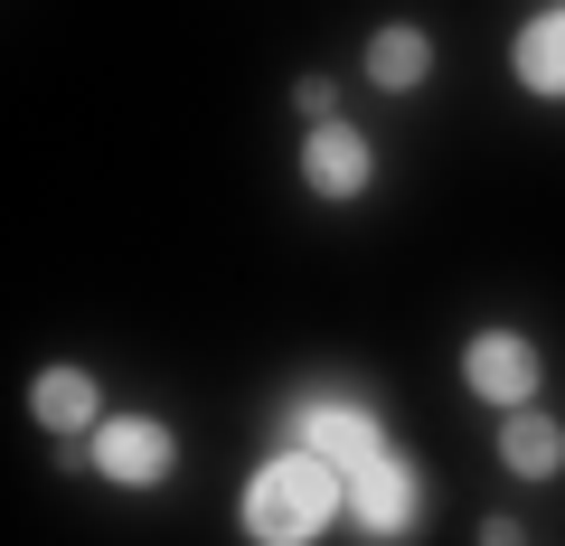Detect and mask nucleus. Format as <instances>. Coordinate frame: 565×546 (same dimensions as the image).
<instances>
[{"mask_svg":"<svg viewBox=\"0 0 565 546\" xmlns=\"http://www.w3.org/2000/svg\"><path fill=\"white\" fill-rule=\"evenodd\" d=\"M292 443L302 452H321V462H340V471H359V462H377L386 452V425H377V405H359V396H292Z\"/></svg>","mask_w":565,"mask_h":546,"instance_id":"obj_3","label":"nucleus"},{"mask_svg":"<svg viewBox=\"0 0 565 546\" xmlns=\"http://www.w3.org/2000/svg\"><path fill=\"white\" fill-rule=\"evenodd\" d=\"M434 76V39H424V29H377V39H367V85H386V95H405V85H424Z\"/></svg>","mask_w":565,"mask_h":546,"instance_id":"obj_10","label":"nucleus"},{"mask_svg":"<svg viewBox=\"0 0 565 546\" xmlns=\"http://www.w3.org/2000/svg\"><path fill=\"white\" fill-rule=\"evenodd\" d=\"M95 471L114 490H161L170 471H180V433H170L161 415H104L95 425Z\"/></svg>","mask_w":565,"mask_h":546,"instance_id":"obj_4","label":"nucleus"},{"mask_svg":"<svg viewBox=\"0 0 565 546\" xmlns=\"http://www.w3.org/2000/svg\"><path fill=\"white\" fill-rule=\"evenodd\" d=\"M367 180H377V151H367L359 122H311L302 132V189L311 199L349 207V199H367Z\"/></svg>","mask_w":565,"mask_h":546,"instance_id":"obj_6","label":"nucleus"},{"mask_svg":"<svg viewBox=\"0 0 565 546\" xmlns=\"http://www.w3.org/2000/svg\"><path fill=\"white\" fill-rule=\"evenodd\" d=\"M292 104H302L311 122H340V95H330V76H302V85H292Z\"/></svg>","mask_w":565,"mask_h":546,"instance_id":"obj_11","label":"nucleus"},{"mask_svg":"<svg viewBox=\"0 0 565 546\" xmlns=\"http://www.w3.org/2000/svg\"><path fill=\"white\" fill-rule=\"evenodd\" d=\"M481 546H519V518H490V527H481Z\"/></svg>","mask_w":565,"mask_h":546,"instance_id":"obj_12","label":"nucleus"},{"mask_svg":"<svg viewBox=\"0 0 565 546\" xmlns=\"http://www.w3.org/2000/svg\"><path fill=\"white\" fill-rule=\"evenodd\" d=\"M462 377H471V396L481 405H537V377H546V349L527 340V330H471V349H462Z\"/></svg>","mask_w":565,"mask_h":546,"instance_id":"obj_5","label":"nucleus"},{"mask_svg":"<svg viewBox=\"0 0 565 546\" xmlns=\"http://www.w3.org/2000/svg\"><path fill=\"white\" fill-rule=\"evenodd\" d=\"M330 518H349V471L340 462H321L302 443L255 462V481H245V537L255 546H311Z\"/></svg>","mask_w":565,"mask_h":546,"instance_id":"obj_1","label":"nucleus"},{"mask_svg":"<svg viewBox=\"0 0 565 546\" xmlns=\"http://www.w3.org/2000/svg\"><path fill=\"white\" fill-rule=\"evenodd\" d=\"M509 76H519L527 95H565V0H546L537 20L509 39Z\"/></svg>","mask_w":565,"mask_h":546,"instance_id":"obj_8","label":"nucleus"},{"mask_svg":"<svg viewBox=\"0 0 565 546\" xmlns=\"http://www.w3.org/2000/svg\"><path fill=\"white\" fill-rule=\"evenodd\" d=\"M29 415H39L47 433H95V425H104V386L85 377V367H39Z\"/></svg>","mask_w":565,"mask_h":546,"instance_id":"obj_7","label":"nucleus"},{"mask_svg":"<svg viewBox=\"0 0 565 546\" xmlns=\"http://www.w3.org/2000/svg\"><path fill=\"white\" fill-rule=\"evenodd\" d=\"M415 518H424V471L405 462L396 443H386L377 462L349 471V527H359V537L396 546V537H415Z\"/></svg>","mask_w":565,"mask_h":546,"instance_id":"obj_2","label":"nucleus"},{"mask_svg":"<svg viewBox=\"0 0 565 546\" xmlns=\"http://www.w3.org/2000/svg\"><path fill=\"white\" fill-rule=\"evenodd\" d=\"M500 462L519 471V481H556V471H565V425H556V415H537V405H509Z\"/></svg>","mask_w":565,"mask_h":546,"instance_id":"obj_9","label":"nucleus"}]
</instances>
